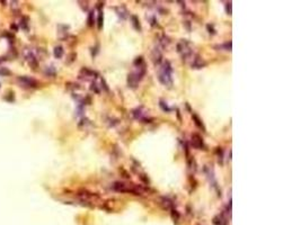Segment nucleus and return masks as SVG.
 Returning <instances> with one entry per match:
<instances>
[{
  "instance_id": "nucleus-2",
  "label": "nucleus",
  "mask_w": 301,
  "mask_h": 225,
  "mask_svg": "<svg viewBox=\"0 0 301 225\" xmlns=\"http://www.w3.org/2000/svg\"><path fill=\"white\" fill-rule=\"evenodd\" d=\"M193 145L195 146V148H201L202 145H203V143H202V140L200 139L199 135H193Z\"/></svg>"
},
{
  "instance_id": "nucleus-1",
  "label": "nucleus",
  "mask_w": 301,
  "mask_h": 225,
  "mask_svg": "<svg viewBox=\"0 0 301 225\" xmlns=\"http://www.w3.org/2000/svg\"><path fill=\"white\" fill-rule=\"evenodd\" d=\"M18 80H19V81L23 83V85H24V86L36 87V85H37V82H36L35 80L32 79V78H29V77H20V78Z\"/></svg>"
},
{
  "instance_id": "nucleus-3",
  "label": "nucleus",
  "mask_w": 301,
  "mask_h": 225,
  "mask_svg": "<svg viewBox=\"0 0 301 225\" xmlns=\"http://www.w3.org/2000/svg\"><path fill=\"white\" fill-rule=\"evenodd\" d=\"M53 53H54V56L55 57L60 59V57H62V55H63V48H61V46H57V48H54Z\"/></svg>"
},
{
  "instance_id": "nucleus-5",
  "label": "nucleus",
  "mask_w": 301,
  "mask_h": 225,
  "mask_svg": "<svg viewBox=\"0 0 301 225\" xmlns=\"http://www.w3.org/2000/svg\"><path fill=\"white\" fill-rule=\"evenodd\" d=\"M8 74H10V71H8L6 69L0 70V76H8Z\"/></svg>"
},
{
  "instance_id": "nucleus-4",
  "label": "nucleus",
  "mask_w": 301,
  "mask_h": 225,
  "mask_svg": "<svg viewBox=\"0 0 301 225\" xmlns=\"http://www.w3.org/2000/svg\"><path fill=\"white\" fill-rule=\"evenodd\" d=\"M26 22H27V18H24L22 19V22H20V26H22V28L24 29H27V24H26Z\"/></svg>"
}]
</instances>
